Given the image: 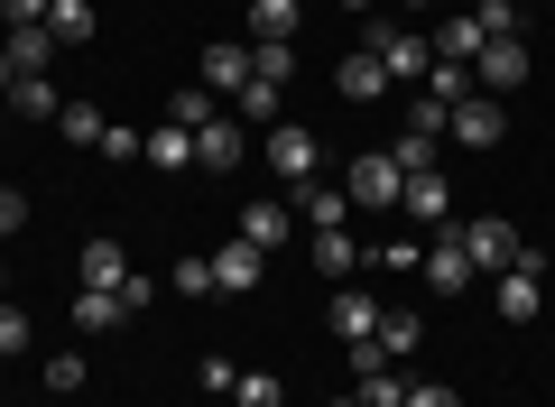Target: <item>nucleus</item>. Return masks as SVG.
I'll use <instances>...</instances> for the list:
<instances>
[{
  "instance_id": "f257e3e1",
  "label": "nucleus",
  "mask_w": 555,
  "mask_h": 407,
  "mask_svg": "<svg viewBox=\"0 0 555 407\" xmlns=\"http://www.w3.org/2000/svg\"><path fill=\"white\" fill-rule=\"evenodd\" d=\"M546 315V259L518 251V269H500V325H537Z\"/></svg>"
},
{
  "instance_id": "f03ea898",
  "label": "nucleus",
  "mask_w": 555,
  "mask_h": 407,
  "mask_svg": "<svg viewBox=\"0 0 555 407\" xmlns=\"http://www.w3.org/2000/svg\"><path fill=\"white\" fill-rule=\"evenodd\" d=\"M463 251H473V278H500V269H518L528 241H518L500 214H473V222H463Z\"/></svg>"
},
{
  "instance_id": "7ed1b4c3",
  "label": "nucleus",
  "mask_w": 555,
  "mask_h": 407,
  "mask_svg": "<svg viewBox=\"0 0 555 407\" xmlns=\"http://www.w3.org/2000/svg\"><path fill=\"white\" fill-rule=\"evenodd\" d=\"M269 167H278V186H315V176H324V149H315V130L278 120V130H269Z\"/></svg>"
},
{
  "instance_id": "20e7f679",
  "label": "nucleus",
  "mask_w": 555,
  "mask_h": 407,
  "mask_svg": "<svg viewBox=\"0 0 555 407\" xmlns=\"http://www.w3.org/2000/svg\"><path fill=\"white\" fill-rule=\"evenodd\" d=\"M371 56H379V75H389V84H426L436 47H426V28H379V38H371Z\"/></svg>"
},
{
  "instance_id": "39448f33",
  "label": "nucleus",
  "mask_w": 555,
  "mask_h": 407,
  "mask_svg": "<svg viewBox=\"0 0 555 407\" xmlns=\"http://www.w3.org/2000/svg\"><path fill=\"white\" fill-rule=\"evenodd\" d=\"M518 84H528V38H491V47L473 56V93H500V102H509Z\"/></svg>"
},
{
  "instance_id": "423d86ee",
  "label": "nucleus",
  "mask_w": 555,
  "mask_h": 407,
  "mask_svg": "<svg viewBox=\"0 0 555 407\" xmlns=\"http://www.w3.org/2000/svg\"><path fill=\"white\" fill-rule=\"evenodd\" d=\"M444 139H463V149H500V139H509V112H500V93H473V102H454Z\"/></svg>"
},
{
  "instance_id": "0eeeda50",
  "label": "nucleus",
  "mask_w": 555,
  "mask_h": 407,
  "mask_svg": "<svg viewBox=\"0 0 555 407\" xmlns=\"http://www.w3.org/2000/svg\"><path fill=\"white\" fill-rule=\"evenodd\" d=\"M241 130H250V120H222V112H214V120L195 130V167H204V176H232L241 157H250V139H241Z\"/></svg>"
},
{
  "instance_id": "6e6552de",
  "label": "nucleus",
  "mask_w": 555,
  "mask_h": 407,
  "mask_svg": "<svg viewBox=\"0 0 555 407\" xmlns=\"http://www.w3.org/2000/svg\"><path fill=\"white\" fill-rule=\"evenodd\" d=\"M204 269H214V288H222V296H250L259 278H269V259H259L250 241L232 232V241H222V251H204Z\"/></svg>"
},
{
  "instance_id": "1a4fd4ad",
  "label": "nucleus",
  "mask_w": 555,
  "mask_h": 407,
  "mask_svg": "<svg viewBox=\"0 0 555 407\" xmlns=\"http://www.w3.org/2000/svg\"><path fill=\"white\" fill-rule=\"evenodd\" d=\"M398 214H408L416 232H436V222L454 214V186H444V167H426V176H408V186H398Z\"/></svg>"
},
{
  "instance_id": "9d476101",
  "label": "nucleus",
  "mask_w": 555,
  "mask_h": 407,
  "mask_svg": "<svg viewBox=\"0 0 555 407\" xmlns=\"http://www.w3.org/2000/svg\"><path fill=\"white\" fill-rule=\"evenodd\" d=\"M416 269H426V288H436V296H463V288H473V251H463V232L426 241V259H416Z\"/></svg>"
},
{
  "instance_id": "9b49d317",
  "label": "nucleus",
  "mask_w": 555,
  "mask_h": 407,
  "mask_svg": "<svg viewBox=\"0 0 555 407\" xmlns=\"http://www.w3.org/2000/svg\"><path fill=\"white\" fill-rule=\"evenodd\" d=\"M398 186H408V176H398V157L379 149V157H352V186L343 194H352V214H361V204H398Z\"/></svg>"
},
{
  "instance_id": "f8f14e48",
  "label": "nucleus",
  "mask_w": 555,
  "mask_h": 407,
  "mask_svg": "<svg viewBox=\"0 0 555 407\" xmlns=\"http://www.w3.org/2000/svg\"><path fill=\"white\" fill-rule=\"evenodd\" d=\"M75 278H83V288H112V296H120V278H130V251H120L112 232H93V241L75 251Z\"/></svg>"
},
{
  "instance_id": "ddd939ff",
  "label": "nucleus",
  "mask_w": 555,
  "mask_h": 407,
  "mask_svg": "<svg viewBox=\"0 0 555 407\" xmlns=\"http://www.w3.org/2000/svg\"><path fill=\"white\" fill-rule=\"evenodd\" d=\"M426 47H436L444 65H473L491 38H481V20H473V10H454V20H436V28H426Z\"/></svg>"
},
{
  "instance_id": "4468645a",
  "label": "nucleus",
  "mask_w": 555,
  "mask_h": 407,
  "mask_svg": "<svg viewBox=\"0 0 555 407\" xmlns=\"http://www.w3.org/2000/svg\"><path fill=\"white\" fill-rule=\"evenodd\" d=\"M324 315H334V333H343V343H371V333H379V315H389V306H379L371 288H343V296H334Z\"/></svg>"
},
{
  "instance_id": "2eb2a0df",
  "label": "nucleus",
  "mask_w": 555,
  "mask_h": 407,
  "mask_svg": "<svg viewBox=\"0 0 555 407\" xmlns=\"http://www.w3.org/2000/svg\"><path fill=\"white\" fill-rule=\"evenodd\" d=\"M287 232H297V214H287V204H241V241H250L259 259L287 251Z\"/></svg>"
},
{
  "instance_id": "dca6fc26",
  "label": "nucleus",
  "mask_w": 555,
  "mask_h": 407,
  "mask_svg": "<svg viewBox=\"0 0 555 407\" xmlns=\"http://www.w3.org/2000/svg\"><path fill=\"white\" fill-rule=\"evenodd\" d=\"M47 38H56V47H93L102 38V10H93V0H47Z\"/></svg>"
},
{
  "instance_id": "f3484780",
  "label": "nucleus",
  "mask_w": 555,
  "mask_h": 407,
  "mask_svg": "<svg viewBox=\"0 0 555 407\" xmlns=\"http://www.w3.org/2000/svg\"><path fill=\"white\" fill-rule=\"evenodd\" d=\"M259 65H250V38H232V47H204V93H241Z\"/></svg>"
},
{
  "instance_id": "a211bd4d",
  "label": "nucleus",
  "mask_w": 555,
  "mask_h": 407,
  "mask_svg": "<svg viewBox=\"0 0 555 407\" xmlns=\"http://www.w3.org/2000/svg\"><path fill=\"white\" fill-rule=\"evenodd\" d=\"M297 0H250V47H297Z\"/></svg>"
},
{
  "instance_id": "6ab92c4d",
  "label": "nucleus",
  "mask_w": 555,
  "mask_h": 407,
  "mask_svg": "<svg viewBox=\"0 0 555 407\" xmlns=\"http://www.w3.org/2000/svg\"><path fill=\"white\" fill-rule=\"evenodd\" d=\"M297 214L315 222V232H343V222H352V194H343V186H324V176H315V186H297Z\"/></svg>"
},
{
  "instance_id": "aec40b11",
  "label": "nucleus",
  "mask_w": 555,
  "mask_h": 407,
  "mask_svg": "<svg viewBox=\"0 0 555 407\" xmlns=\"http://www.w3.org/2000/svg\"><path fill=\"white\" fill-rule=\"evenodd\" d=\"M139 157H149L158 176H185V167H195V130H177V120H167V130H149V149H139Z\"/></svg>"
},
{
  "instance_id": "412c9836",
  "label": "nucleus",
  "mask_w": 555,
  "mask_h": 407,
  "mask_svg": "<svg viewBox=\"0 0 555 407\" xmlns=\"http://www.w3.org/2000/svg\"><path fill=\"white\" fill-rule=\"evenodd\" d=\"M334 84H343V102H379V93H389V75H379L371 47H361V56H343V65H334Z\"/></svg>"
},
{
  "instance_id": "4be33fe9",
  "label": "nucleus",
  "mask_w": 555,
  "mask_h": 407,
  "mask_svg": "<svg viewBox=\"0 0 555 407\" xmlns=\"http://www.w3.org/2000/svg\"><path fill=\"white\" fill-rule=\"evenodd\" d=\"M306 251H315V269H324V278H352V269H361V241H352V222H343V232H315Z\"/></svg>"
},
{
  "instance_id": "5701e85b",
  "label": "nucleus",
  "mask_w": 555,
  "mask_h": 407,
  "mask_svg": "<svg viewBox=\"0 0 555 407\" xmlns=\"http://www.w3.org/2000/svg\"><path fill=\"white\" fill-rule=\"evenodd\" d=\"M120 315H130V306H120L112 288H75V333H112Z\"/></svg>"
},
{
  "instance_id": "b1692460",
  "label": "nucleus",
  "mask_w": 555,
  "mask_h": 407,
  "mask_svg": "<svg viewBox=\"0 0 555 407\" xmlns=\"http://www.w3.org/2000/svg\"><path fill=\"white\" fill-rule=\"evenodd\" d=\"M416 93H426V102H444V112H454V102H473V65H426V84H416Z\"/></svg>"
},
{
  "instance_id": "393cba45",
  "label": "nucleus",
  "mask_w": 555,
  "mask_h": 407,
  "mask_svg": "<svg viewBox=\"0 0 555 407\" xmlns=\"http://www.w3.org/2000/svg\"><path fill=\"white\" fill-rule=\"evenodd\" d=\"M416 333H426V325H416L408 306H389V315H379V333H371V352H379V361H398V352H416Z\"/></svg>"
},
{
  "instance_id": "a878e982",
  "label": "nucleus",
  "mask_w": 555,
  "mask_h": 407,
  "mask_svg": "<svg viewBox=\"0 0 555 407\" xmlns=\"http://www.w3.org/2000/svg\"><path fill=\"white\" fill-rule=\"evenodd\" d=\"M10 112H20V120H56L65 102H56V84H47V75H28V84H10Z\"/></svg>"
},
{
  "instance_id": "bb28decb",
  "label": "nucleus",
  "mask_w": 555,
  "mask_h": 407,
  "mask_svg": "<svg viewBox=\"0 0 555 407\" xmlns=\"http://www.w3.org/2000/svg\"><path fill=\"white\" fill-rule=\"evenodd\" d=\"M102 130H112V120H102L93 102H65L56 112V139H75V149H102Z\"/></svg>"
},
{
  "instance_id": "cd10ccee",
  "label": "nucleus",
  "mask_w": 555,
  "mask_h": 407,
  "mask_svg": "<svg viewBox=\"0 0 555 407\" xmlns=\"http://www.w3.org/2000/svg\"><path fill=\"white\" fill-rule=\"evenodd\" d=\"M481 38H528V20H518V0H473Z\"/></svg>"
},
{
  "instance_id": "c85d7f7f",
  "label": "nucleus",
  "mask_w": 555,
  "mask_h": 407,
  "mask_svg": "<svg viewBox=\"0 0 555 407\" xmlns=\"http://www.w3.org/2000/svg\"><path fill=\"white\" fill-rule=\"evenodd\" d=\"M232 102H241V112H232V120H250V130H259V120H278V84H259V75H250V84H241V93H232Z\"/></svg>"
},
{
  "instance_id": "c756f323",
  "label": "nucleus",
  "mask_w": 555,
  "mask_h": 407,
  "mask_svg": "<svg viewBox=\"0 0 555 407\" xmlns=\"http://www.w3.org/2000/svg\"><path fill=\"white\" fill-rule=\"evenodd\" d=\"M167 120H177V130H204V120H214V93H204V84H185V93L167 102Z\"/></svg>"
},
{
  "instance_id": "7c9ffc66",
  "label": "nucleus",
  "mask_w": 555,
  "mask_h": 407,
  "mask_svg": "<svg viewBox=\"0 0 555 407\" xmlns=\"http://www.w3.org/2000/svg\"><path fill=\"white\" fill-rule=\"evenodd\" d=\"M278 398H287V389H278L269 370H241V380H232V407H278Z\"/></svg>"
},
{
  "instance_id": "2f4dec72",
  "label": "nucleus",
  "mask_w": 555,
  "mask_h": 407,
  "mask_svg": "<svg viewBox=\"0 0 555 407\" xmlns=\"http://www.w3.org/2000/svg\"><path fill=\"white\" fill-rule=\"evenodd\" d=\"M195 380L214 389V398H232V380H241V370H232V352H204V361H195Z\"/></svg>"
},
{
  "instance_id": "473e14b6",
  "label": "nucleus",
  "mask_w": 555,
  "mask_h": 407,
  "mask_svg": "<svg viewBox=\"0 0 555 407\" xmlns=\"http://www.w3.org/2000/svg\"><path fill=\"white\" fill-rule=\"evenodd\" d=\"M47 389H56V398H75V389H83V352H56V361H47Z\"/></svg>"
},
{
  "instance_id": "72a5a7b5",
  "label": "nucleus",
  "mask_w": 555,
  "mask_h": 407,
  "mask_svg": "<svg viewBox=\"0 0 555 407\" xmlns=\"http://www.w3.org/2000/svg\"><path fill=\"white\" fill-rule=\"evenodd\" d=\"M139 149H149V130H102V157H112V167H130Z\"/></svg>"
},
{
  "instance_id": "f704fd0d",
  "label": "nucleus",
  "mask_w": 555,
  "mask_h": 407,
  "mask_svg": "<svg viewBox=\"0 0 555 407\" xmlns=\"http://www.w3.org/2000/svg\"><path fill=\"white\" fill-rule=\"evenodd\" d=\"M167 288H177V296H204V288H214V269H204V259H177V269H167Z\"/></svg>"
},
{
  "instance_id": "c9c22d12",
  "label": "nucleus",
  "mask_w": 555,
  "mask_h": 407,
  "mask_svg": "<svg viewBox=\"0 0 555 407\" xmlns=\"http://www.w3.org/2000/svg\"><path fill=\"white\" fill-rule=\"evenodd\" d=\"M0 352H28V315L10 306V296H0Z\"/></svg>"
},
{
  "instance_id": "e433bc0d",
  "label": "nucleus",
  "mask_w": 555,
  "mask_h": 407,
  "mask_svg": "<svg viewBox=\"0 0 555 407\" xmlns=\"http://www.w3.org/2000/svg\"><path fill=\"white\" fill-rule=\"evenodd\" d=\"M408 407H463V398H454L444 380H408Z\"/></svg>"
},
{
  "instance_id": "4c0bfd02",
  "label": "nucleus",
  "mask_w": 555,
  "mask_h": 407,
  "mask_svg": "<svg viewBox=\"0 0 555 407\" xmlns=\"http://www.w3.org/2000/svg\"><path fill=\"white\" fill-rule=\"evenodd\" d=\"M20 222H28V194H20V186H0V241L20 232Z\"/></svg>"
},
{
  "instance_id": "58836bf2",
  "label": "nucleus",
  "mask_w": 555,
  "mask_h": 407,
  "mask_svg": "<svg viewBox=\"0 0 555 407\" xmlns=\"http://www.w3.org/2000/svg\"><path fill=\"white\" fill-rule=\"evenodd\" d=\"M0 20L10 28H47V0H0Z\"/></svg>"
},
{
  "instance_id": "ea45409f",
  "label": "nucleus",
  "mask_w": 555,
  "mask_h": 407,
  "mask_svg": "<svg viewBox=\"0 0 555 407\" xmlns=\"http://www.w3.org/2000/svg\"><path fill=\"white\" fill-rule=\"evenodd\" d=\"M398 10H416V20H436V10H444V0H398Z\"/></svg>"
},
{
  "instance_id": "a19ab883",
  "label": "nucleus",
  "mask_w": 555,
  "mask_h": 407,
  "mask_svg": "<svg viewBox=\"0 0 555 407\" xmlns=\"http://www.w3.org/2000/svg\"><path fill=\"white\" fill-rule=\"evenodd\" d=\"M343 10H352V20H361V10H371V0H343Z\"/></svg>"
},
{
  "instance_id": "79ce46f5",
  "label": "nucleus",
  "mask_w": 555,
  "mask_h": 407,
  "mask_svg": "<svg viewBox=\"0 0 555 407\" xmlns=\"http://www.w3.org/2000/svg\"><path fill=\"white\" fill-rule=\"evenodd\" d=\"M324 407H361V398H324Z\"/></svg>"
},
{
  "instance_id": "37998d69",
  "label": "nucleus",
  "mask_w": 555,
  "mask_h": 407,
  "mask_svg": "<svg viewBox=\"0 0 555 407\" xmlns=\"http://www.w3.org/2000/svg\"><path fill=\"white\" fill-rule=\"evenodd\" d=\"M0 120H10V93H0Z\"/></svg>"
},
{
  "instance_id": "c03bdc74",
  "label": "nucleus",
  "mask_w": 555,
  "mask_h": 407,
  "mask_svg": "<svg viewBox=\"0 0 555 407\" xmlns=\"http://www.w3.org/2000/svg\"><path fill=\"white\" fill-rule=\"evenodd\" d=\"M0 288H10V269H0Z\"/></svg>"
}]
</instances>
